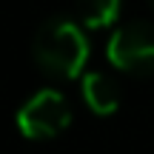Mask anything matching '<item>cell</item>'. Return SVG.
<instances>
[{
  "instance_id": "cell-6",
  "label": "cell",
  "mask_w": 154,
  "mask_h": 154,
  "mask_svg": "<svg viewBox=\"0 0 154 154\" xmlns=\"http://www.w3.org/2000/svg\"><path fill=\"white\" fill-rule=\"evenodd\" d=\"M149 6H151V11H154V0H149Z\"/></svg>"
},
{
  "instance_id": "cell-5",
  "label": "cell",
  "mask_w": 154,
  "mask_h": 154,
  "mask_svg": "<svg viewBox=\"0 0 154 154\" xmlns=\"http://www.w3.org/2000/svg\"><path fill=\"white\" fill-rule=\"evenodd\" d=\"M123 0H74L77 23L86 29H106L117 20Z\"/></svg>"
},
{
  "instance_id": "cell-4",
  "label": "cell",
  "mask_w": 154,
  "mask_h": 154,
  "mask_svg": "<svg viewBox=\"0 0 154 154\" xmlns=\"http://www.w3.org/2000/svg\"><path fill=\"white\" fill-rule=\"evenodd\" d=\"M83 100L94 114H114L120 106V86L106 72H86L83 74Z\"/></svg>"
},
{
  "instance_id": "cell-2",
  "label": "cell",
  "mask_w": 154,
  "mask_h": 154,
  "mask_svg": "<svg viewBox=\"0 0 154 154\" xmlns=\"http://www.w3.org/2000/svg\"><path fill=\"white\" fill-rule=\"evenodd\" d=\"M106 57L114 69L137 77L154 74V26L146 20H131L114 29L106 46Z\"/></svg>"
},
{
  "instance_id": "cell-1",
  "label": "cell",
  "mask_w": 154,
  "mask_h": 154,
  "mask_svg": "<svg viewBox=\"0 0 154 154\" xmlns=\"http://www.w3.org/2000/svg\"><path fill=\"white\" fill-rule=\"evenodd\" d=\"M32 54H34V63L46 74L60 77V80H72L86 69V60H88L86 32L72 17H63V14L49 17L34 32Z\"/></svg>"
},
{
  "instance_id": "cell-3",
  "label": "cell",
  "mask_w": 154,
  "mask_h": 154,
  "mask_svg": "<svg viewBox=\"0 0 154 154\" xmlns=\"http://www.w3.org/2000/svg\"><path fill=\"white\" fill-rule=\"evenodd\" d=\"M72 123V106L57 88L34 91L17 111V128L29 140H49L66 131Z\"/></svg>"
}]
</instances>
